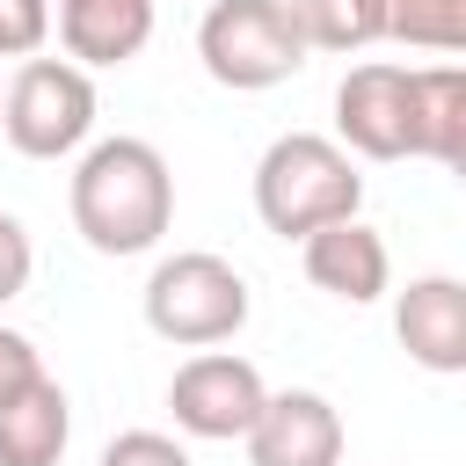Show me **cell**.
I'll return each instance as SVG.
<instances>
[{
    "instance_id": "obj_1",
    "label": "cell",
    "mask_w": 466,
    "mask_h": 466,
    "mask_svg": "<svg viewBox=\"0 0 466 466\" xmlns=\"http://www.w3.org/2000/svg\"><path fill=\"white\" fill-rule=\"evenodd\" d=\"M175 218V175L153 138H102L73 167V226L95 255H146Z\"/></svg>"
},
{
    "instance_id": "obj_2",
    "label": "cell",
    "mask_w": 466,
    "mask_h": 466,
    "mask_svg": "<svg viewBox=\"0 0 466 466\" xmlns=\"http://www.w3.org/2000/svg\"><path fill=\"white\" fill-rule=\"evenodd\" d=\"M357 204H364V175H357V160L335 138L284 131V138L262 146V160H255V211H262L269 233L299 240V233H313L328 218H350Z\"/></svg>"
},
{
    "instance_id": "obj_3",
    "label": "cell",
    "mask_w": 466,
    "mask_h": 466,
    "mask_svg": "<svg viewBox=\"0 0 466 466\" xmlns=\"http://www.w3.org/2000/svg\"><path fill=\"white\" fill-rule=\"evenodd\" d=\"M146 320H153V335H167L182 350H211L248 328V277L211 248L160 255L146 277Z\"/></svg>"
},
{
    "instance_id": "obj_4",
    "label": "cell",
    "mask_w": 466,
    "mask_h": 466,
    "mask_svg": "<svg viewBox=\"0 0 466 466\" xmlns=\"http://www.w3.org/2000/svg\"><path fill=\"white\" fill-rule=\"evenodd\" d=\"M197 58L218 87H277L306 66V36L284 0H211L197 22Z\"/></svg>"
},
{
    "instance_id": "obj_5",
    "label": "cell",
    "mask_w": 466,
    "mask_h": 466,
    "mask_svg": "<svg viewBox=\"0 0 466 466\" xmlns=\"http://www.w3.org/2000/svg\"><path fill=\"white\" fill-rule=\"evenodd\" d=\"M95 124V80L80 58H22L0 95V131L29 160H58Z\"/></svg>"
},
{
    "instance_id": "obj_6",
    "label": "cell",
    "mask_w": 466,
    "mask_h": 466,
    "mask_svg": "<svg viewBox=\"0 0 466 466\" xmlns=\"http://www.w3.org/2000/svg\"><path fill=\"white\" fill-rule=\"evenodd\" d=\"M408 124H415V73L408 66H350L335 87V146L364 153V160H400L408 153Z\"/></svg>"
},
{
    "instance_id": "obj_7",
    "label": "cell",
    "mask_w": 466,
    "mask_h": 466,
    "mask_svg": "<svg viewBox=\"0 0 466 466\" xmlns=\"http://www.w3.org/2000/svg\"><path fill=\"white\" fill-rule=\"evenodd\" d=\"M262 371L233 350H197L175 379H167V408L189 437H240L262 408Z\"/></svg>"
},
{
    "instance_id": "obj_8",
    "label": "cell",
    "mask_w": 466,
    "mask_h": 466,
    "mask_svg": "<svg viewBox=\"0 0 466 466\" xmlns=\"http://www.w3.org/2000/svg\"><path fill=\"white\" fill-rule=\"evenodd\" d=\"M240 437H248V466H342V415L313 386L262 393Z\"/></svg>"
},
{
    "instance_id": "obj_9",
    "label": "cell",
    "mask_w": 466,
    "mask_h": 466,
    "mask_svg": "<svg viewBox=\"0 0 466 466\" xmlns=\"http://www.w3.org/2000/svg\"><path fill=\"white\" fill-rule=\"evenodd\" d=\"M299 262H306V277H313L320 291H335V299H350V306L379 299L386 277H393L386 240H379L357 211H350V218H328V226H313V233H299Z\"/></svg>"
},
{
    "instance_id": "obj_10",
    "label": "cell",
    "mask_w": 466,
    "mask_h": 466,
    "mask_svg": "<svg viewBox=\"0 0 466 466\" xmlns=\"http://www.w3.org/2000/svg\"><path fill=\"white\" fill-rule=\"evenodd\" d=\"M393 335L422 371H466V284L459 277H415L393 299Z\"/></svg>"
},
{
    "instance_id": "obj_11",
    "label": "cell",
    "mask_w": 466,
    "mask_h": 466,
    "mask_svg": "<svg viewBox=\"0 0 466 466\" xmlns=\"http://www.w3.org/2000/svg\"><path fill=\"white\" fill-rule=\"evenodd\" d=\"M66 437H73V400L51 371L22 379L0 400V466H58Z\"/></svg>"
},
{
    "instance_id": "obj_12",
    "label": "cell",
    "mask_w": 466,
    "mask_h": 466,
    "mask_svg": "<svg viewBox=\"0 0 466 466\" xmlns=\"http://www.w3.org/2000/svg\"><path fill=\"white\" fill-rule=\"evenodd\" d=\"M153 36V0H58V44L80 66H124Z\"/></svg>"
},
{
    "instance_id": "obj_13",
    "label": "cell",
    "mask_w": 466,
    "mask_h": 466,
    "mask_svg": "<svg viewBox=\"0 0 466 466\" xmlns=\"http://www.w3.org/2000/svg\"><path fill=\"white\" fill-rule=\"evenodd\" d=\"M408 153L437 167H466V73L459 66H422L415 73V124Z\"/></svg>"
},
{
    "instance_id": "obj_14",
    "label": "cell",
    "mask_w": 466,
    "mask_h": 466,
    "mask_svg": "<svg viewBox=\"0 0 466 466\" xmlns=\"http://www.w3.org/2000/svg\"><path fill=\"white\" fill-rule=\"evenodd\" d=\"M306 51H364L379 36V0H284Z\"/></svg>"
},
{
    "instance_id": "obj_15",
    "label": "cell",
    "mask_w": 466,
    "mask_h": 466,
    "mask_svg": "<svg viewBox=\"0 0 466 466\" xmlns=\"http://www.w3.org/2000/svg\"><path fill=\"white\" fill-rule=\"evenodd\" d=\"M379 36L422 51H466V0H379Z\"/></svg>"
},
{
    "instance_id": "obj_16",
    "label": "cell",
    "mask_w": 466,
    "mask_h": 466,
    "mask_svg": "<svg viewBox=\"0 0 466 466\" xmlns=\"http://www.w3.org/2000/svg\"><path fill=\"white\" fill-rule=\"evenodd\" d=\"M51 36V0H0V58H36Z\"/></svg>"
},
{
    "instance_id": "obj_17",
    "label": "cell",
    "mask_w": 466,
    "mask_h": 466,
    "mask_svg": "<svg viewBox=\"0 0 466 466\" xmlns=\"http://www.w3.org/2000/svg\"><path fill=\"white\" fill-rule=\"evenodd\" d=\"M95 466H189V451L175 437H160V430H124V437L102 444Z\"/></svg>"
},
{
    "instance_id": "obj_18",
    "label": "cell",
    "mask_w": 466,
    "mask_h": 466,
    "mask_svg": "<svg viewBox=\"0 0 466 466\" xmlns=\"http://www.w3.org/2000/svg\"><path fill=\"white\" fill-rule=\"evenodd\" d=\"M29 269H36V255H29V233H22V218L15 211H0V306L29 284Z\"/></svg>"
},
{
    "instance_id": "obj_19",
    "label": "cell",
    "mask_w": 466,
    "mask_h": 466,
    "mask_svg": "<svg viewBox=\"0 0 466 466\" xmlns=\"http://www.w3.org/2000/svg\"><path fill=\"white\" fill-rule=\"evenodd\" d=\"M44 364H36V342L29 335H15V328H0V400L22 386V379H36Z\"/></svg>"
}]
</instances>
